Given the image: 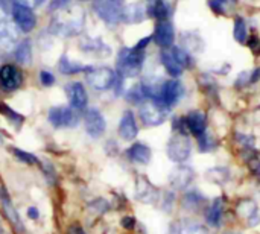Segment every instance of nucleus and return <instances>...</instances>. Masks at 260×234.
I'll return each mask as SVG.
<instances>
[{"label": "nucleus", "mask_w": 260, "mask_h": 234, "mask_svg": "<svg viewBox=\"0 0 260 234\" xmlns=\"http://www.w3.org/2000/svg\"><path fill=\"white\" fill-rule=\"evenodd\" d=\"M145 62V50H137V49H128L123 47L119 52L117 58V69L119 75L123 78H134L142 72Z\"/></svg>", "instance_id": "obj_1"}, {"label": "nucleus", "mask_w": 260, "mask_h": 234, "mask_svg": "<svg viewBox=\"0 0 260 234\" xmlns=\"http://www.w3.org/2000/svg\"><path fill=\"white\" fill-rule=\"evenodd\" d=\"M183 96H184V85L178 79H168L161 82L158 96L154 102L171 111L183 99Z\"/></svg>", "instance_id": "obj_2"}, {"label": "nucleus", "mask_w": 260, "mask_h": 234, "mask_svg": "<svg viewBox=\"0 0 260 234\" xmlns=\"http://www.w3.org/2000/svg\"><path fill=\"white\" fill-rule=\"evenodd\" d=\"M166 155L175 164L187 163L192 157V140L189 136L174 134L166 145Z\"/></svg>", "instance_id": "obj_3"}, {"label": "nucleus", "mask_w": 260, "mask_h": 234, "mask_svg": "<svg viewBox=\"0 0 260 234\" xmlns=\"http://www.w3.org/2000/svg\"><path fill=\"white\" fill-rule=\"evenodd\" d=\"M225 207H227V198L224 195L215 196L212 201L207 203L206 209L203 210L204 222L212 230H221L225 219Z\"/></svg>", "instance_id": "obj_4"}, {"label": "nucleus", "mask_w": 260, "mask_h": 234, "mask_svg": "<svg viewBox=\"0 0 260 234\" xmlns=\"http://www.w3.org/2000/svg\"><path fill=\"white\" fill-rule=\"evenodd\" d=\"M84 26V14L81 11L67 12V17H56L50 26L53 34L58 35H75L82 30Z\"/></svg>", "instance_id": "obj_5"}, {"label": "nucleus", "mask_w": 260, "mask_h": 234, "mask_svg": "<svg viewBox=\"0 0 260 234\" xmlns=\"http://www.w3.org/2000/svg\"><path fill=\"white\" fill-rule=\"evenodd\" d=\"M197 178V172L190 164H177L171 174H169V186L174 192H184L189 187H192L193 181Z\"/></svg>", "instance_id": "obj_6"}, {"label": "nucleus", "mask_w": 260, "mask_h": 234, "mask_svg": "<svg viewBox=\"0 0 260 234\" xmlns=\"http://www.w3.org/2000/svg\"><path fill=\"white\" fill-rule=\"evenodd\" d=\"M87 82L99 91L110 90L116 84V73L110 67H90L85 72Z\"/></svg>", "instance_id": "obj_7"}, {"label": "nucleus", "mask_w": 260, "mask_h": 234, "mask_svg": "<svg viewBox=\"0 0 260 234\" xmlns=\"http://www.w3.org/2000/svg\"><path fill=\"white\" fill-rule=\"evenodd\" d=\"M169 111L160 105H157L155 102L149 101L142 104L140 110H139V117L142 120L143 125L146 126H160L166 122Z\"/></svg>", "instance_id": "obj_8"}, {"label": "nucleus", "mask_w": 260, "mask_h": 234, "mask_svg": "<svg viewBox=\"0 0 260 234\" xmlns=\"http://www.w3.org/2000/svg\"><path fill=\"white\" fill-rule=\"evenodd\" d=\"M207 198L206 195L197 189V187H189L187 190L183 192V196L180 199V206L181 209L186 212V213H190V215H198L201 213L206 206H207Z\"/></svg>", "instance_id": "obj_9"}, {"label": "nucleus", "mask_w": 260, "mask_h": 234, "mask_svg": "<svg viewBox=\"0 0 260 234\" xmlns=\"http://www.w3.org/2000/svg\"><path fill=\"white\" fill-rule=\"evenodd\" d=\"M12 18L14 23L17 24V27L21 32H30L35 24H37V17L32 11V8L20 5V3H12Z\"/></svg>", "instance_id": "obj_10"}, {"label": "nucleus", "mask_w": 260, "mask_h": 234, "mask_svg": "<svg viewBox=\"0 0 260 234\" xmlns=\"http://www.w3.org/2000/svg\"><path fill=\"white\" fill-rule=\"evenodd\" d=\"M134 196L137 201H140L143 204H155L160 199V190L146 177L140 175L136 180Z\"/></svg>", "instance_id": "obj_11"}, {"label": "nucleus", "mask_w": 260, "mask_h": 234, "mask_svg": "<svg viewBox=\"0 0 260 234\" xmlns=\"http://www.w3.org/2000/svg\"><path fill=\"white\" fill-rule=\"evenodd\" d=\"M49 122L55 128H72L78 125V116L72 108L67 107H53L49 110Z\"/></svg>", "instance_id": "obj_12"}, {"label": "nucleus", "mask_w": 260, "mask_h": 234, "mask_svg": "<svg viewBox=\"0 0 260 234\" xmlns=\"http://www.w3.org/2000/svg\"><path fill=\"white\" fill-rule=\"evenodd\" d=\"M94 11L108 24H117L122 20V8L113 0H98L94 3Z\"/></svg>", "instance_id": "obj_13"}, {"label": "nucleus", "mask_w": 260, "mask_h": 234, "mask_svg": "<svg viewBox=\"0 0 260 234\" xmlns=\"http://www.w3.org/2000/svg\"><path fill=\"white\" fill-rule=\"evenodd\" d=\"M84 123H85V131L90 137L93 139H99L104 136L105 129H107V123L105 119L102 116L101 111H98L96 108H90L85 111L84 116Z\"/></svg>", "instance_id": "obj_14"}, {"label": "nucleus", "mask_w": 260, "mask_h": 234, "mask_svg": "<svg viewBox=\"0 0 260 234\" xmlns=\"http://www.w3.org/2000/svg\"><path fill=\"white\" fill-rule=\"evenodd\" d=\"M20 29L15 23L3 21L0 24V52H11L20 41Z\"/></svg>", "instance_id": "obj_15"}, {"label": "nucleus", "mask_w": 260, "mask_h": 234, "mask_svg": "<svg viewBox=\"0 0 260 234\" xmlns=\"http://www.w3.org/2000/svg\"><path fill=\"white\" fill-rule=\"evenodd\" d=\"M23 82L21 72L11 64H5L0 67V88L3 91H14Z\"/></svg>", "instance_id": "obj_16"}, {"label": "nucleus", "mask_w": 260, "mask_h": 234, "mask_svg": "<svg viewBox=\"0 0 260 234\" xmlns=\"http://www.w3.org/2000/svg\"><path fill=\"white\" fill-rule=\"evenodd\" d=\"M154 41L157 46H160L161 49H171L175 40V30L174 26L169 20H163L158 21L154 30Z\"/></svg>", "instance_id": "obj_17"}, {"label": "nucleus", "mask_w": 260, "mask_h": 234, "mask_svg": "<svg viewBox=\"0 0 260 234\" xmlns=\"http://www.w3.org/2000/svg\"><path fill=\"white\" fill-rule=\"evenodd\" d=\"M186 125H187V131L189 134H192L193 137H200L201 134H204L207 131V114L201 110H192L189 111L186 116Z\"/></svg>", "instance_id": "obj_18"}, {"label": "nucleus", "mask_w": 260, "mask_h": 234, "mask_svg": "<svg viewBox=\"0 0 260 234\" xmlns=\"http://www.w3.org/2000/svg\"><path fill=\"white\" fill-rule=\"evenodd\" d=\"M0 203H2V207H3V212H5L6 218L9 219V222H11L12 227H14V230L20 234L24 233V225L21 224V219H20L17 210L12 207L11 196H9V193L6 192V189H5L3 186L0 187Z\"/></svg>", "instance_id": "obj_19"}, {"label": "nucleus", "mask_w": 260, "mask_h": 234, "mask_svg": "<svg viewBox=\"0 0 260 234\" xmlns=\"http://www.w3.org/2000/svg\"><path fill=\"white\" fill-rule=\"evenodd\" d=\"M139 134V126L134 117V113L126 110L122 114V119L119 122V136L125 140V142H133Z\"/></svg>", "instance_id": "obj_20"}, {"label": "nucleus", "mask_w": 260, "mask_h": 234, "mask_svg": "<svg viewBox=\"0 0 260 234\" xmlns=\"http://www.w3.org/2000/svg\"><path fill=\"white\" fill-rule=\"evenodd\" d=\"M126 157L133 163H136V164L146 166V164H149V161L152 158V151H151V148L148 145L140 143V142H136V143H133L126 149Z\"/></svg>", "instance_id": "obj_21"}, {"label": "nucleus", "mask_w": 260, "mask_h": 234, "mask_svg": "<svg viewBox=\"0 0 260 234\" xmlns=\"http://www.w3.org/2000/svg\"><path fill=\"white\" fill-rule=\"evenodd\" d=\"M148 15V8L140 2L128 3L125 8H122V20L125 23H142Z\"/></svg>", "instance_id": "obj_22"}, {"label": "nucleus", "mask_w": 260, "mask_h": 234, "mask_svg": "<svg viewBox=\"0 0 260 234\" xmlns=\"http://www.w3.org/2000/svg\"><path fill=\"white\" fill-rule=\"evenodd\" d=\"M67 96L70 101L72 108L75 110H85L88 97H87V91L84 88V85L81 82H73L67 87Z\"/></svg>", "instance_id": "obj_23"}, {"label": "nucleus", "mask_w": 260, "mask_h": 234, "mask_svg": "<svg viewBox=\"0 0 260 234\" xmlns=\"http://www.w3.org/2000/svg\"><path fill=\"white\" fill-rule=\"evenodd\" d=\"M232 169L227 166H215L206 171L204 178L206 181L216 184V186H227L232 181Z\"/></svg>", "instance_id": "obj_24"}, {"label": "nucleus", "mask_w": 260, "mask_h": 234, "mask_svg": "<svg viewBox=\"0 0 260 234\" xmlns=\"http://www.w3.org/2000/svg\"><path fill=\"white\" fill-rule=\"evenodd\" d=\"M175 234H210L209 227L203 225L201 222L190 219V218H184L175 222Z\"/></svg>", "instance_id": "obj_25"}, {"label": "nucleus", "mask_w": 260, "mask_h": 234, "mask_svg": "<svg viewBox=\"0 0 260 234\" xmlns=\"http://www.w3.org/2000/svg\"><path fill=\"white\" fill-rule=\"evenodd\" d=\"M160 61H161L165 70H166L172 78H180V76L183 75L184 69H183V65L175 59V56L172 55L171 50L165 49V50L160 53Z\"/></svg>", "instance_id": "obj_26"}, {"label": "nucleus", "mask_w": 260, "mask_h": 234, "mask_svg": "<svg viewBox=\"0 0 260 234\" xmlns=\"http://www.w3.org/2000/svg\"><path fill=\"white\" fill-rule=\"evenodd\" d=\"M181 44L183 49L189 53H200L201 50H204V41L197 32H184L181 35Z\"/></svg>", "instance_id": "obj_27"}, {"label": "nucleus", "mask_w": 260, "mask_h": 234, "mask_svg": "<svg viewBox=\"0 0 260 234\" xmlns=\"http://www.w3.org/2000/svg\"><path fill=\"white\" fill-rule=\"evenodd\" d=\"M259 209V204L253 198H242V199L236 201V215L245 221L250 216H253Z\"/></svg>", "instance_id": "obj_28"}, {"label": "nucleus", "mask_w": 260, "mask_h": 234, "mask_svg": "<svg viewBox=\"0 0 260 234\" xmlns=\"http://www.w3.org/2000/svg\"><path fill=\"white\" fill-rule=\"evenodd\" d=\"M169 14H171V8L165 0H154V3H151L148 8V15L157 18L158 21L168 20Z\"/></svg>", "instance_id": "obj_29"}, {"label": "nucleus", "mask_w": 260, "mask_h": 234, "mask_svg": "<svg viewBox=\"0 0 260 234\" xmlns=\"http://www.w3.org/2000/svg\"><path fill=\"white\" fill-rule=\"evenodd\" d=\"M239 0H207L210 9L219 15H229L235 11Z\"/></svg>", "instance_id": "obj_30"}, {"label": "nucleus", "mask_w": 260, "mask_h": 234, "mask_svg": "<svg viewBox=\"0 0 260 234\" xmlns=\"http://www.w3.org/2000/svg\"><path fill=\"white\" fill-rule=\"evenodd\" d=\"M15 61L20 62L21 65H27L32 61V46L29 40L21 41L20 44H17L15 47Z\"/></svg>", "instance_id": "obj_31"}, {"label": "nucleus", "mask_w": 260, "mask_h": 234, "mask_svg": "<svg viewBox=\"0 0 260 234\" xmlns=\"http://www.w3.org/2000/svg\"><path fill=\"white\" fill-rule=\"evenodd\" d=\"M197 143H198V151L201 154H209L213 152L218 148V142L215 139V136L207 129L204 134H201L200 137H197Z\"/></svg>", "instance_id": "obj_32"}, {"label": "nucleus", "mask_w": 260, "mask_h": 234, "mask_svg": "<svg viewBox=\"0 0 260 234\" xmlns=\"http://www.w3.org/2000/svg\"><path fill=\"white\" fill-rule=\"evenodd\" d=\"M58 69L64 75H76L79 72H87L90 67H85V65L78 64V62H72L66 55H62L61 59H59V62H58Z\"/></svg>", "instance_id": "obj_33"}, {"label": "nucleus", "mask_w": 260, "mask_h": 234, "mask_svg": "<svg viewBox=\"0 0 260 234\" xmlns=\"http://www.w3.org/2000/svg\"><path fill=\"white\" fill-rule=\"evenodd\" d=\"M160 209L165 212V213H172L174 209H175V203H177V192H174L172 189L169 190H165L160 193Z\"/></svg>", "instance_id": "obj_34"}, {"label": "nucleus", "mask_w": 260, "mask_h": 234, "mask_svg": "<svg viewBox=\"0 0 260 234\" xmlns=\"http://www.w3.org/2000/svg\"><path fill=\"white\" fill-rule=\"evenodd\" d=\"M233 37L239 44H245L248 38V30H247V23L242 17L235 18V26H233Z\"/></svg>", "instance_id": "obj_35"}, {"label": "nucleus", "mask_w": 260, "mask_h": 234, "mask_svg": "<svg viewBox=\"0 0 260 234\" xmlns=\"http://www.w3.org/2000/svg\"><path fill=\"white\" fill-rule=\"evenodd\" d=\"M169 50L172 52V55L175 56V59L183 65V69L193 67V58L190 56V53L187 50H184L183 47H177V46H172Z\"/></svg>", "instance_id": "obj_36"}, {"label": "nucleus", "mask_w": 260, "mask_h": 234, "mask_svg": "<svg viewBox=\"0 0 260 234\" xmlns=\"http://www.w3.org/2000/svg\"><path fill=\"white\" fill-rule=\"evenodd\" d=\"M198 84H200L201 90L206 91V94H216V93H218L216 79H215L210 73H203V75H200Z\"/></svg>", "instance_id": "obj_37"}, {"label": "nucleus", "mask_w": 260, "mask_h": 234, "mask_svg": "<svg viewBox=\"0 0 260 234\" xmlns=\"http://www.w3.org/2000/svg\"><path fill=\"white\" fill-rule=\"evenodd\" d=\"M126 101L129 104H134V105H142L145 104L146 101V94H145V90L142 87V84H137L134 87H131L126 93Z\"/></svg>", "instance_id": "obj_38"}, {"label": "nucleus", "mask_w": 260, "mask_h": 234, "mask_svg": "<svg viewBox=\"0 0 260 234\" xmlns=\"http://www.w3.org/2000/svg\"><path fill=\"white\" fill-rule=\"evenodd\" d=\"M81 49L85 50V52H94V53H99L101 49L108 50L107 46L98 38H85V40H82L81 41Z\"/></svg>", "instance_id": "obj_39"}, {"label": "nucleus", "mask_w": 260, "mask_h": 234, "mask_svg": "<svg viewBox=\"0 0 260 234\" xmlns=\"http://www.w3.org/2000/svg\"><path fill=\"white\" fill-rule=\"evenodd\" d=\"M11 152L14 154L15 158H18V160H20L21 163H24V164H29V166L41 164V161H40L35 155H32V154H29V152H24V151H21V149H18V148H11Z\"/></svg>", "instance_id": "obj_40"}, {"label": "nucleus", "mask_w": 260, "mask_h": 234, "mask_svg": "<svg viewBox=\"0 0 260 234\" xmlns=\"http://www.w3.org/2000/svg\"><path fill=\"white\" fill-rule=\"evenodd\" d=\"M0 113H2L3 116H6V119H8L9 122H12L14 125H17V126H20L21 122L24 120L23 116H20L18 113H15L14 110H11V108H9L6 104H3V102H0Z\"/></svg>", "instance_id": "obj_41"}, {"label": "nucleus", "mask_w": 260, "mask_h": 234, "mask_svg": "<svg viewBox=\"0 0 260 234\" xmlns=\"http://www.w3.org/2000/svg\"><path fill=\"white\" fill-rule=\"evenodd\" d=\"M172 129H174L175 134L189 136V131H187V125H186L184 116H174V119H172Z\"/></svg>", "instance_id": "obj_42"}, {"label": "nucleus", "mask_w": 260, "mask_h": 234, "mask_svg": "<svg viewBox=\"0 0 260 234\" xmlns=\"http://www.w3.org/2000/svg\"><path fill=\"white\" fill-rule=\"evenodd\" d=\"M88 209H90L94 215H102V213L108 212L110 204H108V201H105V199L99 198V199H94L93 203H90Z\"/></svg>", "instance_id": "obj_43"}, {"label": "nucleus", "mask_w": 260, "mask_h": 234, "mask_svg": "<svg viewBox=\"0 0 260 234\" xmlns=\"http://www.w3.org/2000/svg\"><path fill=\"white\" fill-rule=\"evenodd\" d=\"M236 140L238 143L242 146V149H254V137L248 136V134H242V132H238L236 134Z\"/></svg>", "instance_id": "obj_44"}, {"label": "nucleus", "mask_w": 260, "mask_h": 234, "mask_svg": "<svg viewBox=\"0 0 260 234\" xmlns=\"http://www.w3.org/2000/svg\"><path fill=\"white\" fill-rule=\"evenodd\" d=\"M247 85H250V72H241L239 75H238V78H236V81H235V88L236 90H242V88H245Z\"/></svg>", "instance_id": "obj_45"}, {"label": "nucleus", "mask_w": 260, "mask_h": 234, "mask_svg": "<svg viewBox=\"0 0 260 234\" xmlns=\"http://www.w3.org/2000/svg\"><path fill=\"white\" fill-rule=\"evenodd\" d=\"M43 172H44V177L47 180L49 184H55L56 183V172L53 169V166L50 163H43Z\"/></svg>", "instance_id": "obj_46"}, {"label": "nucleus", "mask_w": 260, "mask_h": 234, "mask_svg": "<svg viewBox=\"0 0 260 234\" xmlns=\"http://www.w3.org/2000/svg\"><path fill=\"white\" fill-rule=\"evenodd\" d=\"M247 46L254 56H260V38L257 35H250V38H247Z\"/></svg>", "instance_id": "obj_47"}, {"label": "nucleus", "mask_w": 260, "mask_h": 234, "mask_svg": "<svg viewBox=\"0 0 260 234\" xmlns=\"http://www.w3.org/2000/svg\"><path fill=\"white\" fill-rule=\"evenodd\" d=\"M11 9H12V5L9 0H0V24L6 21V17L11 12Z\"/></svg>", "instance_id": "obj_48"}, {"label": "nucleus", "mask_w": 260, "mask_h": 234, "mask_svg": "<svg viewBox=\"0 0 260 234\" xmlns=\"http://www.w3.org/2000/svg\"><path fill=\"white\" fill-rule=\"evenodd\" d=\"M70 0H52L49 5V12H55V11H62L66 8H69Z\"/></svg>", "instance_id": "obj_49"}, {"label": "nucleus", "mask_w": 260, "mask_h": 234, "mask_svg": "<svg viewBox=\"0 0 260 234\" xmlns=\"http://www.w3.org/2000/svg\"><path fill=\"white\" fill-rule=\"evenodd\" d=\"M40 81H41V84H43L44 87H52V85L55 84V76H53L50 72L43 70V72L40 73Z\"/></svg>", "instance_id": "obj_50"}, {"label": "nucleus", "mask_w": 260, "mask_h": 234, "mask_svg": "<svg viewBox=\"0 0 260 234\" xmlns=\"http://www.w3.org/2000/svg\"><path fill=\"white\" fill-rule=\"evenodd\" d=\"M120 225H122L125 230L131 231V230H134V228H136L137 221H136V218H133V216H123V218H122V221H120Z\"/></svg>", "instance_id": "obj_51"}, {"label": "nucleus", "mask_w": 260, "mask_h": 234, "mask_svg": "<svg viewBox=\"0 0 260 234\" xmlns=\"http://www.w3.org/2000/svg\"><path fill=\"white\" fill-rule=\"evenodd\" d=\"M247 225H248V228H256L257 225H260V209L253 216H250L247 219Z\"/></svg>", "instance_id": "obj_52"}, {"label": "nucleus", "mask_w": 260, "mask_h": 234, "mask_svg": "<svg viewBox=\"0 0 260 234\" xmlns=\"http://www.w3.org/2000/svg\"><path fill=\"white\" fill-rule=\"evenodd\" d=\"M44 0H14V3H20V5H24V6H29V8H35L38 5H41Z\"/></svg>", "instance_id": "obj_53"}, {"label": "nucleus", "mask_w": 260, "mask_h": 234, "mask_svg": "<svg viewBox=\"0 0 260 234\" xmlns=\"http://www.w3.org/2000/svg\"><path fill=\"white\" fill-rule=\"evenodd\" d=\"M260 81V67H256L251 73H250V85H254Z\"/></svg>", "instance_id": "obj_54"}, {"label": "nucleus", "mask_w": 260, "mask_h": 234, "mask_svg": "<svg viewBox=\"0 0 260 234\" xmlns=\"http://www.w3.org/2000/svg\"><path fill=\"white\" fill-rule=\"evenodd\" d=\"M151 40H152V37H146V38L140 40V41L134 46V49H137V50H145V49L148 47V44L151 43Z\"/></svg>", "instance_id": "obj_55"}, {"label": "nucleus", "mask_w": 260, "mask_h": 234, "mask_svg": "<svg viewBox=\"0 0 260 234\" xmlns=\"http://www.w3.org/2000/svg\"><path fill=\"white\" fill-rule=\"evenodd\" d=\"M66 234H85V231L82 230V227L79 224H73L69 227V230L66 231Z\"/></svg>", "instance_id": "obj_56"}, {"label": "nucleus", "mask_w": 260, "mask_h": 234, "mask_svg": "<svg viewBox=\"0 0 260 234\" xmlns=\"http://www.w3.org/2000/svg\"><path fill=\"white\" fill-rule=\"evenodd\" d=\"M27 218H29V219H34V221L38 219V218H40V212H38L35 207H29V209H27Z\"/></svg>", "instance_id": "obj_57"}, {"label": "nucleus", "mask_w": 260, "mask_h": 234, "mask_svg": "<svg viewBox=\"0 0 260 234\" xmlns=\"http://www.w3.org/2000/svg\"><path fill=\"white\" fill-rule=\"evenodd\" d=\"M222 234H242L241 231H236V230H227V231H224Z\"/></svg>", "instance_id": "obj_58"}, {"label": "nucleus", "mask_w": 260, "mask_h": 234, "mask_svg": "<svg viewBox=\"0 0 260 234\" xmlns=\"http://www.w3.org/2000/svg\"><path fill=\"white\" fill-rule=\"evenodd\" d=\"M3 143V137H2V132H0V145Z\"/></svg>", "instance_id": "obj_59"}, {"label": "nucleus", "mask_w": 260, "mask_h": 234, "mask_svg": "<svg viewBox=\"0 0 260 234\" xmlns=\"http://www.w3.org/2000/svg\"><path fill=\"white\" fill-rule=\"evenodd\" d=\"M113 2H116V3H119V5H120V3H122L123 0H113Z\"/></svg>", "instance_id": "obj_60"}, {"label": "nucleus", "mask_w": 260, "mask_h": 234, "mask_svg": "<svg viewBox=\"0 0 260 234\" xmlns=\"http://www.w3.org/2000/svg\"><path fill=\"white\" fill-rule=\"evenodd\" d=\"M0 221H2V215H0Z\"/></svg>", "instance_id": "obj_61"}]
</instances>
